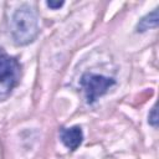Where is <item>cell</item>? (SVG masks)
<instances>
[{"label":"cell","instance_id":"6da1fadb","mask_svg":"<svg viewBox=\"0 0 159 159\" xmlns=\"http://www.w3.org/2000/svg\"><path fill=\"white\" fill-rule=\"evenodd\" d=\"M39 17L32 6L20 5L11 19V36L17 46L31 43L39 35Z\"/></svg>","mask_w":159,"mask_h":159},{"label":"cell","instance_id":"7a4b0ae2","mask_svg":"<svg viewBox=\"0 0 159 159\" xmlns=\"http://www.w3.org/2000/svg\"><path fill=\"white\" fill-rule=\"evenodd\" d=\"M21 78V65L16 57L0 47V101H5L17 87Z\"/></svg>","mask_w":159,"mask_h":159},{"label":"cell","instance_id":"3957f363","mask_svg":"<svg viewBox=\"0 0 159 159\" xmlns=\"http://www.w3.org/2000/svg\"><path fill=\"white\" fill-rule=\"evenodd\" d=\"M80 83L84 91L86 102L88 104H92L99 97L106 94L107 91L113 84H116V81L112 77H107V76L97 75L92 72H86L82 75Z\"/></svg>","mask_w":159,"mask_h":159},{"label":"cell","instance_id":"277c9868","mask_svg":"<svg viewBox=\"0 0 159 159\" xmlns=\"http://www.w3.org/2000/svg\"><path fill=\"white\" fill-rule=\"evenodd\" d=\"M60 139L66 148L70 150H76L83 140V132L80 125H73L70 128H61L60 129Z\"/></svg>","mask_w":159,"mask_h":159},{"label":"cell","instance_id":"5b68a950","mask_svg":"<svg viewBox=\"0 0 159 159\" xmlns=\"http://www.w3.org/2000/svg\"><path fill=\"white\" fill-rule=\"evenodd\" d=\"M158 21H159V15H158V9H154L152 12L147 14L144 17H142L139 20V22L137 24V32H144L152 27H157L158 26Z\"/></svg>","mask_w":159,"mask_h":159},{"label":"cell","instance_id":"8992f818","mask_svg":"<svg viewBox=\"0 0 159 159\" xmlns=\"http://www.w3.org/2000/svg\"><path fill=\"white\" fill-rule=\"evenodd\" d=\"M148 123L153 127L158 125V113H157V104H154V107L150 109L149 114H148Z\"/></svg>","mask_w":159,"mask_h":159},{"label":"cell","instance_id":"52a82bcc","mask_svg":"<svg viewBox=\"0 0 159 159\" xmlns=\"http://www.w3.org/2000/svg\"><path fill=\"white\" fill-rule=\"evenodd\" d=\"M63 4H65V1H52V0L46 1V5H47L50 9H53V10L60 9L61 6H63Z\"/></svg>","mask_w":159,"mask_h":159}]
</instances>
